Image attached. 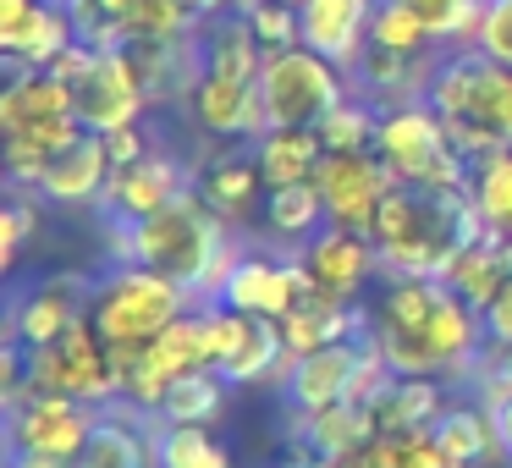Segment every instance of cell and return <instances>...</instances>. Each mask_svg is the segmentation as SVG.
I'll use <instances>...</instances> for the list:
<instances>
[{"label":"cell","mask_w":512,"mask_h":468,"mask_svg":"<svg viewBox=\"0 0 512 468\" xmlns=\"http://www.w3.org/2000/svg\"><path fill=\"white\" fill-rule=\"evenodd\" d=\"M430 105L452 127V144L468 160H490L512 149V67L490 61L485 50H446L430 83Z\"/></svg>","instance_id":"cell-1"},{"label":"cell","mask_w":512,"mask_h":468,"mask_svg":"<svg viewBox=\"0 0 512 468\" xmlns=\"http://www.w3.org/2000/svg\"><path fill=\"white\" fill-rule=\"evenodd\" d=\"M111 243H116L111 248L116 265H149V270H160V276H177L182 287L199 298L215 254L232 243V226H226L221 215L199 199V188H193V193H182L177 204H166L160 215H149V221H133V226L111 221Z\"/></svg>","instance_id":"cell-2"},{"label":"cell","mask_w":512,"mask_h":468,"mask_svg":"<svg viewBox=\"0 0 512 468\" xmlns=\"http://www.w3.org/2000/svg\"><path fill=\"white\" fill-rule=\"evenodd\" d=\"M375 155L391 166V177H397L402 188L435 193V199H452V193L474 188V160L452 144V127L441 122V111H435L430 100L380 111Z\"/></svg>","instance_id":"cell-3"},{"label":"cell","mask_w":512,"mask_h":468,"mask_svg":"<svg viewBox=\"0 0 512 468\" xmlns=\"http://www.w3.org/2000/svg\"><path fill=\"white\" fill-rule=\"evenodd\" d=\"M193 292L177 276H160L149 265H116L111 276L94 281L89 320L111 347H144L155 342L166 325H177L193 309Z\"/></svg>","instance_id":"cell-4"},{"label":"cell","mask_w":512,"mask_h":468,"mask_svg":"<svg viewBox=\"0 0 512 468\" xmlns=\"http://www.w3.org/2000/svg\"><path fill=\"white\" fill-rule=\"evenodd\" d=\"M259 94H265L270 127H320L325 116L353 94V78H347L331 56L298 45V50H276V56H265Z\"/></svg>","instance_id":"cell-5"},{"label":"cell","mask_w":512,"mask_h":468,"mask_svg":"<svg viewBox=\"0 0 512 468\" xmlns=\"http://www.w3.org/2000/svg\"><path fill=\"white\" fill-rule=\"evenodd\" d=\"M28 391L78 397L89 408H116L122 402V375H116L111 342L94 331V320H78L50 347H28Z\"/></svg>","instance_id":"cell-6"},{"label":"cell","mask_w":512,"mask_h":468,"mask_svg":"<svg viewBox=\"0 0 512 468\" xmlns=\"http://www.w3.org/2000/svg\"><path fill=\"white\" fill-rule=\"evenodd\" d=\"M386 358L375 353L369 336H353V342H331L309 358H292L287 391L292 413H320V408H336V402H369L380 386H386Z\"/></svg>","instance_id":"cell-7"},{"label":"cell","mask_w":512,"mask_h":468,"mask_svg":"<svg viewBox=\"0 0 512 468\" xmlns=\"http://www.w3.org/2000/svg\"><path fill=\"white\" fill-rule=\"evenodd\" d=\"M100 408L78 397H50V391H28L17 408H6V452H45L61 463H78L83 446L94 435Z\"/></svg>","instance_id":"cell-8"},{"label":"cell","mask_w":512,"mask_h":468,"mask_svg":"<svg viewBox=\"0 0 512 468\" xmlns=\"http://www.w3.org/2000/svg\"><path fill=\"white\" fill-rule=\"evenodd\" d=\"M94 303V281L78 270H61V276L34 281L28 292H17L6 303V336L0 342H23V347H50L72 331L78 320H89Z\"/></svg>","instance_id":"cell-9"},{"label":"cell","mask_w":512,"mask_h":468,"mask_svg":"<svg viewBox=\"0 0 512 468\" xmlns=\"http://www.w3.org/2000/svg\"><path fill=\"white\" fill-rule=\"evenodd\" d=\"M72 94H78V122L89 133L133 127L149 111V89H144V72H138L133 50H94V67L72 83Z\"/></svg>","instance_id":"cell-10"},{"label":"cell","mask_w":512,"mask_h":468,"mask_svg":"<svg viewBox=\"0 0 512 468\" xmlns=\"http://www.w3.org/2000/svg\"><path fill=\"white\" fill-rule=\"evenodd\" d=\"M314 188H320V199H325L331 226L369 232V221H375V210L386 204V193L397 188V177H391V166L375 155V149H347V155H325L320 160Z\"/></svg>","instance_id":"cell-11"},{"label":"cell","mask_w":512,"mask_h":468,"mask_svg":"<svg viewBox=\"0 0 512 468\" xmlns=\"http://www.w3.org/2000/svg\"><path fill=\"white\" fill-rule=\"evenodd\" d=\"M182 193H193V171L182 166L177 155H166V149H149L144 160L111 171V188H105L100 210L111 215V221L133 226V221L160 215L166 204H177Z\"/></svg>","instance_id":"cell-12"},{"label":"cell","mask_w":512,"mask_h":468,"mask_svg":"<svg viewBox=\"0 0 512 468\" xmlns=\"http://www.w3.org/2000/svg\"><path fill=\"white\" fill-rule=\"evenodd\" d=\"M298 254H303V265H309L314 287L331 292V298H347V303H358V292L380 276L375 237L353 232V226H320Z\"/></svg>","instance_id":"cell-13"},{"label":"cell","mask_w":512,"mask_h":468,"mask_svg":"<svg viewBox=\"0 0 512 468\" xmlns=\"http://www.w3.org/2000/svg\"><path fill=\"white\" fill-rule=\"evenodd\" d=\"M188 111L199 122V133L210 138H237V144H259L270 133L265 116V94L259 83H237V78H215V72H199L188 94Z\"/></svg>","instance_id":"cell-14"},{"label":"cell","mask_w":512,"mask_h":468,"mask_svg":"<svg viewBox=\"0 0 512 468\" xmlns=\"http://www.w3.org/2000/svg\"><path fill=\"white\" fill-rule=\"evenodd\" d=\"M375 6L380 0H298V17H303V45L331 56L336 67L353 78L358 61L369 50V23H375Z\"/></svg>","instance_id":"cell-15"},{"label":"cell","mask_w":512,"mask_h":468,"mask_svg":"<svg viewBox=\"0 0 512 468\" xmlns=\"http://www.w3.org/2000/svg\"><path fill=\"white\" fill-rule=\"evenodd\" d=\"M441 56L446 50H430V56H397V50H380L369 45L364 61H358L353 83L369 105L391 111V105H413V100H430V83L441 72Z\"/></svg>","instance_id":"cell-16"},{"label":"cell","mask_w":512,"mask_h":468,"mask_svg":"<svg viewBox=\"0 0 512 468\" xmlns=\"http://www.w3.org/2000/svg\"><path fill=\"white\" fill-rule=\"evenodd\" d=\"M193 188H199V199L210 204L232 232L265 215V193H270L265 177H259L254 149H248V155H232V160H210L204 171H193Z\"/></svg>","instance_id":"cell-17"},{"label":"cell","mask_w":512,"mask_h":468,"mask_svg":"<svg viewBox=\"0 0 512 468\" xmlns=\"http://www.w3.org/2000/svg\"><path fill=\"white\" fill-rule=\"evenodd\" d=\"M78 468H155V419L127 402L100 408Z\"/></svg>","instance_id":"cell-18"},{"label":"cell","mask_w":512,"mask_h":468,"mask_svg":"<svg viewBox=\"0 0 512 468\" xmlns=\"http://www.w3.org/2000/svg\"><path fill=\"white\" fill-rule=\"evenodd\" d=\"M89 127L78 116H56V122H34V127H12L0 133V160H6V177L12 188H39L50 171V160H61Z\"/></svg>","instance_id":"cell-19"},{"label":"cell","mask_w":512,"mask_h":468,"mask_svg":"<svg viewBox=\"0 0 512 468\" xmlns=\"http://www.w3.org/2000/svg\"><path fill=\"white\" fill-rule=\"evenodd\" d=\"M56 116H78V94H72L67 78H56L50 67L6 72V89H0V133L56 122Z\"/></svg>","instance_id":"cell-20"},{"label":"cell","mask_w":512,"mask_h":468,"mask_svg":"<svg viewBox=\"0 0 512 468\" xmlns=\"http://www.w3.org/2000/svg\"><path fill=\"white\" fill-rule=\"evenodd\" d=\"M78 45V23H72L67 0H39L34 17L12 34H0V56H6V72L23 67H56L67 50Z\"/></svg>","instance_id":"cell-21"},{"label":"cell","mask_w":512,"mask_h":468,"mask_svg":"<svg viewBox=\"0 0 512 468\" xmlns=\"http://www.w3.org/2000/svg\"><path fill=\"white\" fill-rule=\"evenodd\" d=\"M446 380L435 375H386V386L364 402L375 430H435L446 413Z\"/></svg>","instance_id":"cell-22"},{"label":"cell","mask_w":512,"mask_h":468,"mask_svg":"<svg viewBox=\"0 0 512 468\" xmlns=\"http://www.w3.org/2000/svg\"><path fill=\"white\" fill-rule=\"evenodd\" d=\"M111 155H105V138L100 133H83L78 144L67 149L61 160H50L45 182H39V199L50 204H94L105 199V188H111Z\"/></svg>","instance_id":"cell-23"},{"label":"cell","mask_w":512,"mask_h":468,"mask_svg":"<svg viewBox=\"0 0 512 468\" xmlns=\"http://www.w3.org/2000/svg\"><path fill=\"white\" fill-rule=\"evenodd\" d=\"M199 56H204V72L215 78H237V83H259L265 72V45L254 39L243 12H226V17H210L199 28Z\"/></svg>","instance_id":"cell-24"},{"label":"cell","mask_w":512,"mask_h":468,"mask_svg":"<svg viewBox=\"0 0 512 468\" xmlns=\"http://www.w3.org/2000/svg\"><path fill=\"white\" fill-rule=\"evenodd\" d=\"M507 281H512V237H496V232L468 243V248H457L452 270H446V287L463 292L479 314L496 303V292L507 287Z\"/></svg>","instance_id":"cell-25"},{"label":"cell","mask_w":512,"mask_h":468,"mask_svg":"<svg viewBox=\"0 0 512 468\" xmlns=\"http://www.w3.org/2000/svg\"><path fill=\"white\" fill-rule=\"evenodd\" d=\"M375 435L380 430H375V419H369L364 402H336V408H320V413H298V441L309 446V452L331 457V463L369 452Z\"/></svg>","instance_id":"cell-26"},{"label":"cell","mask_w":512,"mask_h":468,"mask_svg":"<svg viewBox=\"0 0 512 468\" xmlns=\"http://www.w3.org/2000/svg\"><path fill=\"white\" fill-rule=\"evenodd\" d=\"M254 160H259V177H265V188L314 182V171H320V160H325L320 127H270V133L254 144Z\"/></svg>","instance_id":"cell-27"},{"label":"cell","mask_w":512,"mask_h":468,"mask_svg":"<svg viewBox=\"0 0 512 468\" xmlns=\"http://www.w3.org/2000/svg\"><path fill=\"white\" fill-rule=\"evenodd\" d=\"M435 435H441V446L463 468H479V463L501 468V463H512L507 446H501V435H496V424H490V413H485V402H446V413L435 419Z\"/></svg>","instance_id":"cell-28"},{"label":"cell","mask_w":512,"mask_h":468,"mask_svg":"<svg viewBox=\"0 0 512 468\" xmlns=\"http://www.w3.org/2000/svg\"><path fill=\"white\" fill-rule=\"evenodd\" d=\"M292 369V353L287 342H281V325L276 320H248L243 342H237V353L221 364L226 386L248 391V386H276V380H287Z\"/></svg>","instance_id":"cell-29"},{"label":"cell","mask_w":512,"mask_h":468,"mask_svg":"<svg viewBox=\"0 0 512 468\" xmlns=\"http://www.w3.org/2000/svg\"><path fill=\"white\" fill-rule=\"evenodd\" d=\"M144 364L155 369L160 380H182L193 369H210V342H204V303H193L177 325L144 342Z\"/></svg>","instance_id":"cell-30"},{"label":"cell","mask_w":512,"mask_h":468,"mask_svg":"<svg viewBox=\"0 0 512 468\" xmlns=\"http://www.w3.org/2000/svg\"><path fill=\"white\" fill-rule=\"evenodd\" d=\"M226 402H232V386H226L221 369H193V375L171 380L166 402H160L155 424H221Z\"/></svg>","instance_id":"cell-31"},{"label":"cell","mask_w":512,"mask_h":468,"mask_svg":"<svg viewBox=\"0 0 512 468\" xmlns=\"http://www.w3.org/2000/svg\"><path fill=\"white\" fill-rule=\"evenodd\" d=\"M265 232L276 237V243H309L320 226H331V215H325V199L314 182H292V188H270L265 193Z\"/></svg>","instance_id":"cell-32"},{"label":"cell","mask_w":512,"mask_h":468,"mask_svg":"<svg viewBox=\"0 0 512 468\" xmlns=\"http://www.w3.org/2000/svg\"><path fill=\"white\" fill-rule=\"evenodd\" d=\"M155 468H232V446L210 424H155Z\"/></svg>","instance_id":"cell-33"},{"label":"cell","mask_w":512,"mask_h":468,"mask_svg":"<svg viewBox=\"0 0 512 468\" xmlns=\"http://www.w3.org/2000/svg\"><path fill=\"white\" fill-rule=\"evenodd\" d=\"M364 457L375 468H463L435 430H380Z\"/></svg>","instance_id":"cell-34"},{"label":"cell","mask_w":512,"mask_h":468,"mask_svg":"<svg viewBox=\"0 0 512 468\" xmlns=\"http://www.w3.org/2000/svg\"><path fill=\"white\" fill-rule=\"evenodd\" d=\"M424 17V28L435 34L441 50H474L479 23H485V0H408Z\"/></svg>","instance_id":"cell-35"},{"label":"cell","mask_w":512,"mask_h":468,"mask_svg":"<svg viewBox=\"0 0 512 468\" xmlns=\"http://www.w3.org/2000/svg\"><path fill=\"white\" fill-rule=\"evenodd\" d=\"M369 45L397 50V56H430V50H441V45H435V34L424 28V17L413 12L408 0H380L375 23H369Z\"/></svg>","instance_id":"cell-36"},{"label":"cell","mask_w":512,"mask_h":468,"mask_svg":"<svg viewBox=\"0 0 512 468\" xmlns=\"http://www.w3.org/2000/svg\"><path fill=\"white\" fill-rule=\"evenodd\" d=\"M474 210L485 215V226L496 237H512V149L479 160L474 166Z\"/></svg>","instance_id":"cell-37"},{"label":"cell","mask_w":512,"mask_h":468,"mask_svg":"<svg viewBox=\"0 0 512 468\" xmlns=\"http://www.w3.org/2000/svg\"><path fill=\"white\" fill-rule=\"evenodd\" d=\"M199 17L182 0H138L133 23H127V45H177V39L199 34Z\"/></svg>","instance_id":"cell-38"},{"label":"cell","mask_w":512,"mask_h":468,"mask_svg":"<svg viewBox=\"0 0 512 468\" xmlns=\"http://www.w3.org/2000/svg\"><path fill=\"white\" fill-rule=\"evenodd\" d=\"M138 0H67L78 39L89 50H127V23H133Z\"/></svg>","instance_id":"cell-39"},{"label":"cell","mask_w":512,"mask_h":468,"mask_svg":"<svg viewBox=\"0 0 512 468\" xmlns=\"http://www.w3.org/2000/svg\"><path fill=\"white\" fill-rule=\"evenodd\" d=\"M375 133H380V105H369L364 94H347V100L320 122V144H325V155H347V149H375Z\"/></svg>","instance_id":"cell-40"},{"label":"cell","mask_w":512,"mask_h":468,"mask_svg":"<svg viewBox=\"0 0 512 468\" xmlns=\"http://www.w3.org/2000/svg\"><path fill=\"white\" fill-rule=\"evenodd\" d=\"M243 17H248V28H254V39L265 45V56L303 45V17H298V6H292V0H254Z\"/></svg>","instance_id":"cell-41"},{"label":"cell","mask_w":512,"mask_h":468,"mask_svg":"<svg viewBox=\"0 0 512 468\" xmlns=\"http://www.w3.org/2000/svg\"><path fill=\"white\" fill-rule=\"evenodd\" d=\"M479 50L501 67H512V0H485V23H479Z\"/></svg>","instance_id":"cell-42"},{"label":"cell","mask_w":512,"mask_h":468,"mask_svg":"<svg viewBox=\"0 0 512 468\" xmlns=\"http://www.w3.org/2000/svg\"><path fill=\"white\" fill-rule=\"evenodd\" d=\"M105 138V155H111V166H133V160H144L149 149V133H144V122H133V127H116V133H100Z\"/></svg>","instance_id":"cell-43"},{"label":"cell","mask_w":512,"mask_h":468,"mask_svg":"<svg viewBox=\"0 0 512 468\" xmlns=\"http://www.w3.org/2000/svg\"><path fill=\"white\" fill-rule=\"evenodd\" d=\"M474 402H485L490 424H496L501 446H507V457H512V386H474Z\"/></svg>","instance_id":"cell-44"},{"label":"cell","mask_w":512,"mask_h":468,"mask_svg":"<svg viewBox=\"0 0 512 468\" xmlns=\"http://www.w3.org/2000/svg\"><path fill=\"white\" fill-rule=\"evenodd\" d=\"M468 386H512V342H490Z\"/></svg>","instance_id":"cell-45"},{"label":"cell","mask_w":512,"mask_h":468,"mask_svg":"<svg viewBox=\"0 0 512 468\" xmlns=\"http://www.w3.org/2000/svg\"><path fill=\"white\" fill-rule=\"evenodd\" d=\"M485 336L490 342H512V281L496 292V303L485 309Z\"/></svg>","instance_id":"cell-46"},{"label":"cell","mask_w":512,"mask_h":468,"mask_svg":"<svg viewBox=\"0 0 512 468\" xmlns=\"http://www.w3.org/2000/svg\"><path fill=\"white\" fill-rule=\"evenodd\" d=\"M39 0H0V34H12V28H23L28 17H34Z\"/></svg>","instance_id":"cell-47"},{"label":"cell","mask_w":512,"mask_h":468,"mask_svg":"<svg viewBox=\"0 0 512 468\" xmlns=\"http://www.w3.org/2000/svg\"><path fill=\"white\" fill-rule=\"evenodd\" d=\"M12 468H78V463H61V457L45 452H12Z\"/></svg>","instance_id":"cell-48"},{"label":"cell","mask_w":512,"mask_h":468,"mask_svg":"<svg viewBox=\"0 0 512 468\" xmlns=\"http://www.w3.org/2000/svg\"><path fill=\"white\" fill-rule=\"evenodd\" d=\"M331 468H375V463H369V457L358 452V457H342V463H331Z\"/></svg>","instance_id":"cell-49"},{"label":"cell","mask_w":512,"mask_h":468,"mask_svg":"<svg viewBox=\"0 0 512 468\" xmlns=\"http://www.w3.org/2000/svg\"><path fill=\"white\" fill-rule=\"evenodd\" d=\"M248 6H254V0H237V12H248ZM292 6H298V0H292Z\"/></svg>","instance_id":"cell-50"}]
</instances>
